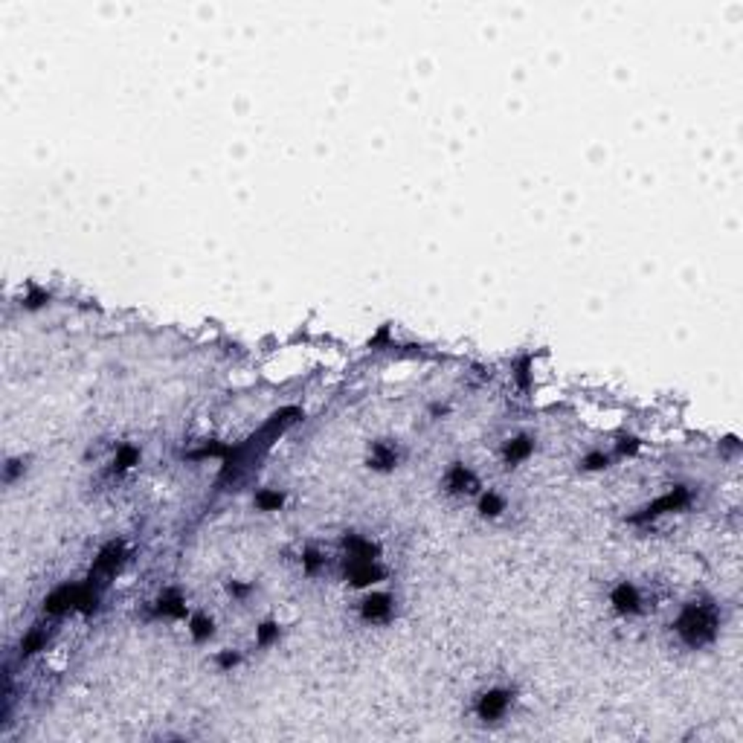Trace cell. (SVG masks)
Returning a JSON list of instances; mask_svg holds the SVG:
<instances>
[{"label":"cell","instance_id":"obj_1","mask_svg":"<svg viewBox=\"0 0 743 743\" xmlns=\"http://www.w3.org/2000/svg\"><path fill=\"white\" fill-rule=\"evenodd\" d=\"M717 627H720V619L711 604H688L677 619V636L688 648H703V644L714 642Z\"/></svg>","mask_w":743,"mask_h":743},{"label":"cell","instance_id":"obj_2","mask_svg":"<svg viewBox=\"0 0 743 743\" xmlns=\"http://www.w3.org/2000/svg\"><path fill=\"white\" fill-rule=\"evenodd\" d=\"M511 691L508 688H488L482 697H476V717L482 723H497L499 717H506L511 709Z\"/></svg>","mask_w":743,"mask_h":743},{"label":"cell","instance_id":"obj_3","mask_svg":"<svg viewBox=\"0 0 743 743\" xmlns=\"http://www.w3.org/2000/svg\"><path fill=\"white\" fill-rule=\"evenodd\" d=\"M685 502H688V491H685V488H674V491H671V494L659 497V499H656V502H651V506L644 508L642 514H636V517H633V523H648V520H656V517H662V514H671V511L682 508Z\"/></svg>","mask_w":743,"mask_h":743},{"label":"cell","instance_id":"obj_4","mask_svg":"<svg viewBox=\"0 0 743 743\" xmlns=\"http://www.w3.org/2000/svg\"><path fill=\"white\" fill-rule=\"evenodd\" d=\"M360 615H363V622H386L389 615H392V598L384 595V593H372L363 598V604H360Z\"/></svg>","mask_w":743,"mask_h":743},{"label":"cell","instance_id":"obj_5","mask_svg":"<svg viewBox=\"0 0 743 743\" xmlns=\"http://www.w3.org/2000/svg\"><path fill=\"white\" fill-rule=\"evenodd\" d=\"M610 601H613V607L619 610L622 615H633V613L642 610V595H639L636 586H633V584H627V581H622L619 586H615L613 595H610Z\"/></svg>","mask_w":743,"mask_h":743},{"label":"cell","instance_id":"obj_6","mask_svg":"<svg viewBox=\"0 0 743 743\" xmlns=\"http://www.w3.org/2000/svg\"><path fill=\"white\" fill-rule=\"evenodd\" d=\"M444 488L450 491V494H473V491L479 488V482H476V476L465 465H453L444 476Z\"/></svg>","mask_w":743,"mask_h":743},{"label":"cell","instance_id":"obj_7","mask_svg":"<svg viewBox=\"0 0 743 743\" xmlns=\"http://www.w3.org/2000/svg\"><path fill=\"white\" fill-rule=\"evenodd\" d=\"M398 447L395 444H389V442H375L372 444V450H369V468L375 470H392L398 465Z\"/></svg>","mask_w":743,"mask_h":743},{"label":"cell","instance_id":"obj_8","mask_svg":"<svg viewBox=\"0 0 743 743\" xmlns=\"http://www.w3.org/2000/svg\"><path fill=\"white\" fill-rule=\"evenodd\" d=\"M157 613L166 615V619H180V615H186V604H184V598H180V595L166 593L157 601Z\"/></svg>","mask_w":743,"mask_h":743},{"label":"cell","instance_id":"obj_9","mask_svg":"<svg viewBox=\"0 0 743 743\" xmlns=\"http://www.w3.org/2000/svg\"><path fill=\"white\" fill-rule=\"evenodd\" d=\"M531 447H535V444H531L528 439H514V442H508V444H506V462H508V465H517V462H523V459L531 453Z\"/></svg>","mask_w":743,"mask_h":743},{"label":"cell","instance_id":"obj_10","mask_svg":"<svg viewBox=\"0 0 743 743\" xmlns=\"http://www.w3.org/2000/svg\"><path fill=\"white\" fill-rule=\"evenodd\" d=\"M479 511L485 517H499L502 511H506V499H502L499 494H494V491H488V494H482V499H479Z\"/></svg>","mask_w":743,"mask_h":743},{"label":"cell","instance_id":"obj_11","mask_svg":"<svg viewBox=\"0 0 743 743\" xmlns=\"http://www.w3.org/2000/svg\"><path fill=\"white\" fill-rule=\"evenodd\" d=\"M189 633H192V639H198V642L209 639V636H212V619H206V615H195Z\"/></svg>","mask_w":743,"mask_h":743},{"label":"cell","instance_id":"obj_12","mask_svg":"<svg viewBox=\"0 0 743 743\" xmlns=\"http://www.w3.org/2000/svg\"><path fill=\"white\" fill-rule=\"evenodd\" d=\"M256 502H259V508H264V511H279L285 497L279 494V491H261V494L256 497Z\"/></svg>","mask_w":743,"mask_h":743},{"label":"cell","instance_id":"obj_13","mask_svg":"<svg viewBox=\"0 0 743 743\" xmlns=\"http://www.w3.org/2000/svg\"><path fill=\"white\" fill-rule=\"evenodd\" d=\"M584 468L586 470H598V468H607V456L604 453H593L584 459Z\"/></svg>","mask_w":743,"mask_h":743},{"label":"cell","instance_id":"obj_14","mask_svg":"<svg viewBox=\"0 0 743 743\" xmlns=\"http://www.w3.org/2000/svg\"><path fill=\"white\" fill-rule=\"evenodd\" d=\"M276 633H279V627H276V624H261V627H259V642H261V644H268V642L276 639Z\"/></svg>","mask_w":743,"mask_h":743},{"label":"cell","instance_id":"obj_15","mask_svg":"<svg viewBox=\"0 0 743 743\" xmlns=\"http://www.w3.org/2000/svg\"><path fill=\"white\" fill-rule=\"evenodd\" d=\"M218 665L221 668H235L238 665V653H221L218 656Z\"/></svg>","mask_w":743,"mask_h":743}]
</instances>
